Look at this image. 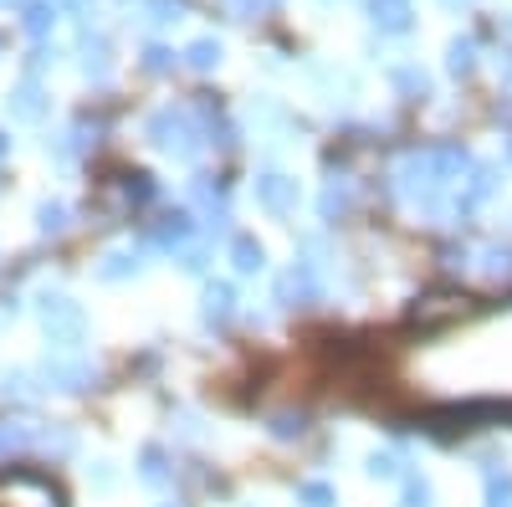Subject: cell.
Here are the masks:
<instances>
[{
  "mask_svg": "<svg viewBox=\"0 0 512 507\" xmlns=\"http://www.w3.org/2000/svg\"><path fill=\"white\" fill-rule=\"evenodd\" d=\"M11 113H16V118H41V113H47V103H41V88H36V82H21V88L11 93Z\"/></svg>",
  "mask_w": 512,
  "mask_h": 507,
  "instance_id": "cell-1",
  "label": "cell"
},
{
  "mask_svg": "<svg viewBox=\"0 0 512 507\" xmlns=\"http://www.w3.org/2000/svg\"><path fill=\"white\" fill-rule=\"evenodd\" d=\"M374 21L390 26V31H405L410 26V6L405 0H374Z\"/></svg>",
  "mask_w": 512,
  "mask_h": 507,
  "instance_id": "cell-2",
  "label": "cell"
},
{
  "mask_svg": "<svg viewBox=\"0 0 512 507\" xmlns=\"http://www.w3.org/2000/svg\"><path fill=\"white\" fill-rule=\"evenodd\" d=\"M256 195H262L267 205H277V210H282V205L297 195V185H292V180H282V175H267L262 185H256Z\"/></svg>",
  "mask_w": 512,
  "mask_h": 507,
  "instance_id": "cell-3",
  "label": "cell"
},
{
  "mask_svg": "<svg viewBox=\"0 0 512 507\" xmlns=\"http://www.w3.org/2000/svg\"><path fill=\"white\" fill-rule=\"evenodd\" d=\"M52 21H57V6H52V0H31V6H26V31H31V36H41Z\"/></svg>",
  "mask_w": 512,
  "mask_h": 507,
  "instance_id": "cell-4",
  "label": "cell"
},
{
  "mask_svg": "<svg viewBox=\"0 0 512 507\" xmlns=\"http://www.w3.org/2000/svg\"><path fill=\"white\" fill-rule=\"evenodd\" d=\"M262 262H267V251L256 241H236V267L241 272H262Z\"/></svg>",
  "mask_w": 512,
  "mask_h": 507,
  "instance_id": "cell-5",
  "label": "cell"
},
{
  "mask_svg": "<svg viewBox=\"0 0 512 507\" xmlns=\"http://www.w3.org/2000/svg\"><path fill=\"white\" fill-rule=\"evenodd\" d=\"M221 62V41H195V47H190V67H216Z\"/></svg>",
  "mask_w": 512,
  "mask_h": 507,
  "instance_id": "cell-6",
  "label": "cell"
},
{
  "mask_svg": "<svg viewBox=\"0 0 512 507\" xmlns=\"http://www.w3.org/2000/svg\"><path fill=\"white\" fill-rule=\"evenodd\" d=\"M149 67L164 72V67H169V52H164V47H149Z\"/></svg>",
  "mask_w": 512,
  "mask_h": 507,
  "instance_id": "cell-7",
  "label": "cell"
},
{
  "mask_svg": "<svg viewBox=\"0 0 512 507\" xmlns=\"http://www.w3.org/2000/svg\"><path fill=\"white\" fill-rule=\"evenodd\" d=\"M0 154H6V139H0Z\"/></svg>",
  "mask_w": 512,
  "mask_h": 507,
  "instance_id": "cell-8",
  "label": "cell"
},
{
  "mask_svg": "<svg viewBox=\"0 0 512 507\" xmlns=\"http://www.w3.org/2000/svg\"><path fill=\"white\" fill-rule=\"evenodd\" d=\"M0 6H11V0H0Z\"/></svg>",
  "mask_w": 512,
  "mask_h": 507,
  "instance_id": "cell-9",
  "label": "cell"
},
{
  "mask_svg": "<svg viewBox=\"0 0 512 507\" xmlns=\"http://www.w3.org/2000/svg\"><path fill=\"white\" fill-rule=\"evenodd\" d=\"M123 6H128V0H123Z\"/></svg>",
  "mask_w": 512,
  "mask_h": 507,
  "instance_id": "cell-10",
  "label": "cell"
}]
</instances>
